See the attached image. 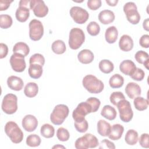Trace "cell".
Segmentation results:
<instances>
[{"instance_id": "cell-1", "label": "cell", "mask_w": 149, "mask_h": 149, "mask_svg": "<svg viewBox=\"0 0 149 149\" xmlns=\"http://www.w3.org/2000/svg\"><path fill=\"white\" fill-rule=\"evenodd\" d=\"M82 84L86 90L91 94L100 93L104 88L103 82L92 74L84 76L82 80Z\"/></svg>"}, {"instance_id": "cell-2", "label": "cell", "mask_w": 149, "mask_h": 149, "mask_svg": "<svg viewBox=\"0 0 149 149\" xmlns=\"http://www.w3.org/2000/svg\"><path fill=\"white\" fill-rule=\"evenodd\" d=\"M5 132L11 141L15 144H18L23 139V133L17 124L13 121L8 122L5 126Z\"/></svg>"}, {"instance_id": "cell-3", "label": "cell", "mask_w": 149, "mask_h": 149, "mask_svg": "<svg viewBox=\"0 0 149 149\" xmlns=\"http://www.w3.org/2000/svg\"><path fill=\"white\" fill-rule=\"evenodd\" d=\"M69 112V108L65 104L56 105L50 115L51 122L55 125H60L63 123L68 117Z\"/></svg>"}, {"instance_id": "cell-4", "label": "cell", "mask_w": 149, "mask_h": 149, "mask_svg": "<svg viewBox=\"0 0 149 149\" xmlns=\"http://www.w3.org/2000/svg\"><path fill=\"white\" fill-rule=\"evenodd\" d=\"M85 41L84 31L79 28H73L70 30L69 37V45L72 49H79Z\"/></svg>"}, {"instance_id": "cell-5", "label": "cell", "mask_w": 149, "mask_h": 149, "mask_svg": "<svg viewBox=\"0 0 149 149\" xmlns=\"http://www.w3.org/2000/svg\"><path fill=\"white\" fill-rule=\"evenodd\" d=\"M75 148L77 149H87L95 148L99 145L97 138L91 133H86L78 138L75 141Z\"/></svg>"}, {"instance_id": "cell-6", "label": "cell", "mask_w": 149, "mask_h": 149, "mask_svg": "<svg viewBox=\"0 0 149 149\" xmlns=\"http://www.w3.org/2000/svg\"><path fill=\"white\" fill-rule=\"evenodd\" d=\"M1 108L6 114L11 115L17 110V97L15 94H8L3 97Z\"/></svg>"}, {"instance_id": "cell-7", "label": "cell", "mask_w": 149, "mask_h": 149, "mask_svg": "<svg viewBox=\"0 0 149 149\" xmlns=\"http://www.w3.org/2000/svg\"><path fill=\"white\" fill-rule=\"evenodd\" d=\"M116 107L121 120L124 122H129L133 116V112L129 101L125 99L120 100L117 104Z\"/></svg>"}, {"instance_id": "cell-8", "label": "cell", "mask_w": 149, "mask_h": 149, "mask_svg": "<svg viewBox=\"0 0 149 149\" xmlns=\"http://www.w3.org/2000/svg\"><path fill=\"white\" fill-rule=\"evenodd\" d=\"M123 11L126 14L127 20L132 24H137L140 20V15L137 11L135 3L128 2L123 6Z\"/></svg>"}, {"instance_id": "cell-9", "label": "cell", "mask_w": 149, "mask_h": 149, "mask_svg": "<svg viewBox=\"0 0 149 149\" xmlns=\"http://www.w3.org/2000/svg\"><path fill=\"white\" fill-rule=\"evenodd\" d=\"M92 112L91 105L87 102H81L78 104L72 113V117L76 122H80L85 119V116Z\"/></svg>"}, {"instance_id": "cell-10", "label": "cell", "mask_w": 149, "mask_h": 149, "mask_svg": "<svg viewBox=\"0 0 149 149\" xmlns=\"http://www.w3.org/2000/svg\"><path fill=\"white\" fill-rule=\"evenodd\" d=\"M29 37L33 41L40 40L44 34L42 23L37 19H33L29 23Z\"/></svg>"}, {"instance_id": "cell-11", "label": "cell", "mask_w": 149, "mask_h": 149, "mask_svg": "<svg viewBox=\"0 0 149 149\" xmlns=\"http://www.w3.org/2000/svg\"><path fill=\"white\" fill-rule=\"evenodd\" d=\"M69 13L73 20L77 24H81L86 23L89 17L88 12L79 6L72 7Z\"/></svg>"}, {"instance_id": "cell-12", "label": "cell", "mask_w": 149, "mask_h": 149, "mask_svg": "<svg viewBox=\"0 0 149 149\" xmlns=\"http://www.w3.org/2000/svg\"><path fill=\"white\" fill-rule=\"evenodd\" d=\"M30 9L33 11L34 15L38 17H45L48 13V8L42 0H31Z\"/></svg>"}, {"instance_id": "cell-13", "label": "cell", "mask_w": 149, "mask_h": 149, "mask_svg": "<svg viewBox=\"0 0 149 149\" xmlns=\"http://www.w3.org/2000/svg\"><path fill=\"white\" fill-rule=\"evenodd\" d=\"M9 61L12 69L16 72H22L26 68L24 56L21 54L13 53Z\"/></svg>"}, {"instance_id": "cell-14", "label": "cell", "mask_w": 149, "mask_h": 149, "mask_svg": "<svg viewBox=\"0 0 149 149\" xmlns=\"http://www.w3.org/2000/svg\"><path fill=\"white\" fill-rule=\"evenodd\" d=\"M23 129L29 132H33L38 126L37 118L32 115H27L22 119V122Z\"/></svg>"}, {"instance_id": "cell-15", "label": "cell", "mask_w": 149, "mask_h": 149, "mask_svg": "<svg viewBox=\"0 0 149 149\" xmlns=\"http://www.w3.org/2000/svg\"><path fill=\"white\" fill-rule=\"evenodd\" d=\"M125 91L127 96L131 99L140 96L141 93L140 86L134 82H129L126 85Z\"/></svg>"}, {"instance_id": "cell-16", "label": "cell", "mask_w": 149, "mask_h": 149, "mask_svg": "<svg viewBox=\"0 0 149 149\" xmlns=\"http://www.w3.org/2000/svg\"><path fill=\"white\" fill-rule=\"evenodd\" d=\"M119 48L123 51H130L133 48V39L129 35H123L119 39Z\"/></svg>"}, {"instance_id": "cell-17", "label": "cell", "mask_w": 149, "mask_h": 149, "mask_svg": "<svg viewBox=\"0 0 149 149\" xmlns=\"http://www.w3.org/2000/svg\"><path fill=\"white\" fill-rule=\"evenodd\" d=\"M7 84L11 90L20 91L23 88L24 83L20 77L16 76H10L7 79Z\"/></svg>"}, {"instance_id": "cell-18", "label": "cell", "mask_w": 149, "mask_h": 149, "mask_svg": "<svg viewBox=\"0 0 149 149\" xmlns=\"http://www.w3.org/2000/svg\"><path fill=\"white\" fill-rule=\"evenodd\" d=\"M136 69L135 63L131 60H124L119 65L120 71L125 75L130 76Z\"/></svg>"}, {"instance_id": "cell-19", "label": "cell", "mask_w": 149, "mask_h": 149, "mask_svg": "<svg viewBox=\"0 0 149 149\" xmlns=\"http://www.w3.org/2000/svg\"><path fill=\"white\" fill-rule=\"evenodd\" d=\"M115 16L114 13L110 10H104L100 12L98 20L103 24H108L113 22Z\"/></svg>"}, {"instance_id": "cell-20", "label": "cell", "mask_w": 149, "mask_h": 149, "mask_svg": "<svg viewBox=\"0 0 149 149\" xmlns=\"http://www.w3.org/2000/svg\"><path fill=\"white\" fill-rule=\"evenodd\" d=\"M94 56L92 51L84 49L80 51L77 55V59L80 62L83 64H88L93 62Z\"/></svg>"}, {"instance_id": "cell-21", "label": "cell", "mask_w": 149, "mask_h": 149, "mask_svg": "<svg viewBox=\"0 0 149 149\" xmlns=\"http://www.w3.org/2000/svg\"><path fill=\"white\" fill-rule=\"evenodd\" d=\"M124 132V127L120 124H115L111 126L110 133L108 136L112 140H118L120 139Z\"/></svg>"}, {"instance_id": "cell-22", "label": "cell", "mask_w": 149, "mask_h": 149, "mask_svg": "<svg viewBox=\"0 0 149 149\" xmlns=\"http://www.w3.org/2000/svg\"><path fill=\"white\" fill-rule=\"evenodd\" d=\"M118 36V31L115 26H110L108 27L105 33V38L109 44H113L116 42Z\"/></svg>"}, {"instance_id": "cell-23", "label": "cell", "mask_w": 149, "mask_h": 149, "mask_svg": "<svg viewBox=\"0 0 149 149\" xmlns=\"http://www.w3.org/2000/svg\"><path fill=\"white\" fill-rule=\"evenodd\" d=\"M111 126L105 120L100 119L97 123V132L101 136H108L110 133Z\"/></svg>"}, {"instance_id": "cell-24", "label": "cell", "mask_w": 149, "mask_h": 149, "mask_svg": "<svg viewBox=\"0 0 149 149\" xmlns=\"http://www.w3.org/2000/svg\"><path fill=\"white\" fill-rule=\"evenodd\" d=\"M15 16L17 20L23 23L27 21L30 16V9L28 8L19 6L16 11Z\"/></svg>"}, {"instance_id": "cell-25", "label": "cell", "mask_w": 149, "mask_h": 149, "mask_svg": "<svg viewBox=\"0 0 149 149\" xmlns=\"http://www.w3.org/2000/svg\"><path fill=\"white\" fill-rule=\"evenodd\" d=\"M28 73L30 77L37 79L40 78L42 74V66L39 64H30L28 69Z\"/></svg>"}, {"instance_id": "cell-26", "label": "cell", "mask_w": 149, "mask_h": 149, "mask_svg": "<svg viewBox=\"0 0 149 149\" xmlns=\"http://www.w3.org/2000/svg\"><path fill=\"white\" fill-rule=\"evenodd\" d=\"M101 115L108 120H112L116 118L117 113L113 107L109 105H106L102 108L101 112Z\"/></svg>"}, {"instance_id": "cell-27", "label": "cell", "mask_w": 149, "mask_h": 149, "mask_svg": "<svg viewBox=\"0 0 149 149\" xmlns=\"http://www.w3.org/2000/svg\"><path fill=\"white\" fill-rule=\"evenodd\" d=\"M38 91V85L34 82L28 83L24 88L25 95L29 98H33L37 95Z\"/></svg>"}, {"instance_id": "cell-28", "label": "cell", "mask_w": 149, "mask_h": 149, "mask_svg": "<svg viewBox=\"0 0 149 149\" xmlns=\"http://www.w3.org/2000/svg\"><path fill=\"white\" fill-rule=\"evenodd\" d=\"M13 53L21 54L25 57L29 54L30 48L27 44L23 42H19L16 43L13 46Z\"/></svg>"}, {"instance_id": "cell-29", "label": "cell", "mask_w": 149, "mask_h": 149, "mask_svg": "<svg viewBox=\"0 0 149 149\" xmlns=\"http://www.w3.org/2000/svg\"><path fill=\"white\" fill-rule=\"evenodd\" d=\"M123 83L124 78L122 76L118 73H116L112 75L109 80V86L112 88H120L123 85Z\"/></svg>"}, {"instance_id": "cell-30", "label": "cell", "mask_w": 149, "mask_h": 149, "mask_svg": "<svg viewBox=\"0 0 149 149\" xmlns=\"http://www.w3.org/2000/svg\"><path fill=\"white\" fill-rule=\"evenodd\" d=\"M139 139L138 133L134 129H129L126 133L125 140L126 143L130 146L135 145Z\"/></svg>"}, {"instance_id": "cell-31", "label": "cell", "mask_w": 149, "mask_h": 149, "mask_svg": "<svg viewBox=\"0 0 149 149\" xmlns=\"http://www.w3.org/2000/svg\"><path fill=\"white\" fill-rule=\"evenodd\" d=\"M100 70L104 73L108 74L112 72L114 69L113 63L108 59H102L99 62Z\"/></svg>"}, {"instance_id": "cell-32", "label": "cell", "mask_w": 149, "mask_h": 149, "mask_svg": "<svg viewBox=\"0 0 149 149\" xmlns=\"http://www.w3.org/2000/svg\"><path fill=\"white\" fill-rule=\"evenodd\" d=\"M148 57L149 56L148 53L142 50L137 51L134 55L136 61L140 64H143L147 69H148Z\"/></svg>"}, {"instance_id": "cell-33", "label": "cell", "mask_w": 149, "mask_h": 149, "mask_svg": "<svg viewBox=\"0 0 149 149\" xmlns=\"http://www.w3.org/2000/svg\"><path fill=\"white\" fill-rule=\"evenodd\" d=\"M133 104L135 108L140 111H144L147 109L148 106V101L141 97H137L134 98Z\"/></svg>"}, {"instance_id": "cell-34", "label": "cell", "mask_w": 149, "mask_h": 149, "mask_svg": "<svg viewBox=\"0 0 149 149\" xmlns=\"http://www.w3.org/2000/svg\"><path fill=\"white\" fill-rule=\"evenodd\" d=\"M52 51L56 54H62L66 51V45L65 42L61 40H58L53 42L51 45Z\"/></svg>"}, {"instance_id": "cell-35", "label": "cell", "mask_w": 149, "mask_h": 149, "mask_svg": "<svg viewBox=\"0 0 149 149\" xmlns=\"http://www.w3.org/2000/svg\"><path fill=\"white\" fill-rule=\"evenodd\" d=\"M40 133L45 138H51L54 136L55 129L50 124L45 123L41 127Z\"/></svg>"}, {"instance_id": "cell-36", "label": "cell", "mask_w": 149, "mask_h": 149, "mask_svg": "<svg viewBox=\"0 0 149 149\" xmlns=\"http://www.w3.org/2000/svg\"><path fill=\"white\" fill-rule=\"evenodd\" d=\"M41 142V138L39 136L36 134H32L28 136L26 138V144L31 147H38L40 145Z\"/></svg>"}, {"instance_id": "cell-37", "label": "cell", "mask_w": 149, "mask_h": 149, "mask_svg": "<svg viewBox=\"0 0 149 149\" xmlns=\"http://www.w3.org/2000/svg\"><path fill=\"white\" fill-rule=\"evenodd\" d=\"M13 23L12 18L9 15H0V27L2 29L9 28Z\"/></svg>"}, {"instance_id": "cell-38", "label": "cell", "mask_w": 149, "mask_h": 149, "mask_svg": "<svg viewBox=\"0 0 149 149\" xmlns=\"http://www.w3.org/2000/svg\"><path fill=\"white\" fill-rule=\"evenodd\" d=\"M87 31L92 36H97L100 31V25L95 22H91L87 26Z\"/></svg>"}, {"instance_id": "cell-39", "label": "cell", "mask_w": 149, "mask_h": 149, "mask_svg": "<svg viewBox=\"0 0 149 149\" xmlns=\"http://www.w3.org/2000/svg\"><path fill=\"white\" fill-rule=\"evenodd\" d=\"M56 136L59 140L61 141H66L70 137V134L66 129L61 127L58 128L56 131Z\"/></svg>"}, {"instance_id": "cell-40", "label": "cell", "mask_w": 149, "mask_h": 149, "mask_svg": "<svg viewBox=\"0 0 149 149\" xmlns=\"http://www.w3.org/2000/svg\"><path fill=\"white\" fill-rule=\"evenodd\" d=\"M29 63L30 65L37 63L42 66L45 63V58L42 54L36 53L31 56L29 59Z\"/></svg>"}, {"instance_id": "cell-41", "label": "cell", "mask_w": 149, "mask_h": 149, "mask_svg": "<svg viewBox=\"0 0 149 149\" xmlns=\"http://www.w3.org/2000/svg\"><path fill=\"white\" fill-rule=\"evenodd\" d=\"M124 99H125V95L120 91L113 92L111 94L110 97H109V100H110L111 102L115 106H116V105H117V104L118 103L119 101H120V100H124Z\"/></svg>"}, {"instance_id": "cell-42", "label": "cell", "mask_w": 149, "mask_h": 149, "mask_svg": "<svg viewBox=\"0 0 149 149\" xmlns=\"http://www.w3.org/2000/svg\"><path fill=\"white\" fill-rule=\"evenodd\" d=\"M86 101L91 105L92 108V112H95L98 110L101 105V102L99 99L95 97H90Z\"/></svg>"}, {"instance_id": "cell-43", "label": "cell", "mask_w": 149, "mask_h": 149, "mask_svg": "<svg viewBox=\"0 0 149 149\" xmlns=\"http://www.w3.org/2000/svg\"><path fill=\"white\" fill-rule=\"evenodd\" d=\"M130 76L132 79L138 81H140L143 80V79L144 78L145 73L143 71V70H142L141 69L136 68V69H135L134 72Z\"/></svg>"}, {"instance_id": "cell-44", "label": "cell", "mask_w": 149, "mask_h": 149, "mask_svg": "<svg viewBox=\"0 0 149 149\" xmlns=\"http://www.w3.org/2000/svg\"><path fill=\"white\" fill-rule=\"evenodd\" d=\"M74 126L76 130L80 133L86 132L88 128V124L87 120L86 119L80 122H74Z\"/></svg>"}, {"instance_id": "cell-45", "label": "cell", "mask_w": 149, "mask_h": 149, "mask_svg": "<svg viewBox=\"0 0 149 149\" xmlns=\"http://www.w3.org/2000/svg\"><path fill=\"white\" fill-rule=\"evenodd\" d=\"M149 135L148 133H143L139 139V144L140 145L143 147V148H148L149 147Z\"/></svg>"}, {"instance_id": "cell-46", "label": "cell", "mask_w": 149, "mask_h": 149, "mask_svg": "<svg viewBox=\"0 0 149 149\" xmlns=\"http://www.w3.org/2000/svg\"><path fill=\"white\" fill-rule=\"evenodd\" d=\"M87 3L88 8L93 10H96L101 6V0H88Z\"/></svg>"}, {"instance_id": "cell-47", "label": "cell", "mask_w": 149, "mask_h": 149, "mask_svg": "<svg viewBox=\"0 0 149 149\" xmlns=\"http://www.w3.org/2000/svg\"><path fill=\"white\" fill-rule=\"evenodd\" d=\"M99 148H110V149H115V146L114 143L107 139H104L101 141Z\"/></svg>"}, {"instance_id": "cell-48", "label": "cell", "mask_w": 149, "mask_h": 149, "mask_svg": "<svg viewBox=\"0 0 149 149\" xmlns=\"http://www.w3.org/2000/svg\"><path fill=\"white\" fill-rule=\"evenodd\" d=\"M139 44L141 47L148 48L149 47V36L148 34L143 35L139 40Z\"/></svg>"}, {"instance_id": "cell-49", "label": "cell", "mask_w": 149, "mask_h": 149, "mask_svg": "<svg viewBox=\"0 0 149 149\" xmlns=\"http://www.w3.org/2000/svg\"><path fill=\"white\" fill-rule=\"evenodd\" d=\"M8 53V46L5 44L1 42L0 44V58L3 59L5 58Z\"/></svg>"}, {"instance_id": "cell-50", "label": "cell", "mask_w": 149, "mask_h": 149, "mask_svg": "<svg viewBox=\"0 0 149 149\" xmlns=\"http://www.w3.org/2000/svg\"><path fill=\"white\" fill-rule=\"evenodd\" d=\"M13 1L9 0H0V10L3 11L6 10L10 6V4Z\"/></svg>"}, {"instance_id": "cell-51", "label": "cell", "mask_w": 149, "mask_h": 149, "mask_svg": "<svg viewBox=\"0 0 149 149\" xmlns=\"http://www.w3.org/2000/svg\"><path fill=\"white\" fill-rule=\"evenodd\" d=\"M30 0H22L19 2V6H23L30 8Z\"/></svg>"}, {"instance_id": "cell-52", "label": "cell", "mask_w": 149, "mask_h": 149, "mask_svg": "<svg viewBox=\"0 0 149 149\" xmlns=\"http://www.w3.org/2000/svg\"><path fill=\"white\" fill-rule=\"evenodd\" d=\"M105 2H107V4H108L109 6H115L116 5V4L118 2V0H106Z\"/></svg>"}, {"instance_id": "cell-53", "label": "cell", "mask_w": 149, "mask_h": 149, "mask_svg": "<svg viewBox=\"0 0 149 149\" xmlns=\"http://www.w3.org/2000/svg\"><path fill=\"white\" fill-rule=\"evenodd\" d=\"M148 23H149V19L147 18L146 20H144L143 23V27L144 28V30H146V31H148L149 30V28H148Z\"/></svg>"}, {"instance_id": "cell-54", "label": "cell", "mask_w": 149, "mask_h": 149, "mask_svg": "<svg viewBox=\"0 0 149 149\" xmlns=\"http://www.w3.org/2000/svg\"><path fill=\"white\" fill-rule=\"evenodd\" d=\"M52 148H65V147L64 146H63L56 145V146H54Z\"/></svg>"}]
</instances>
